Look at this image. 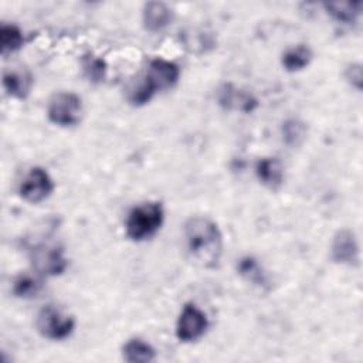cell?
I'll list each match as a JSON object with an SVG mask.
<instances>
[{"instance_id":"1","label":"cell","mask_w":363,"mask_h":363,"mask_svg":"<svg viewBox=\"0 0 363 363\" xmlns=\"http://www.w3.org/2000/svg\"><path fill=\"white\" fill-rule=\"evenodd\" d=\"M189 257L201 268H216L223 254V235L218 225L207 217H191L184 224Z\"/></svg>"},{"instance_id":"2","label":"cell","mask_w":363,"mask_h":363,"mask_svg":"<svg viewBox=\"0 0 363 363\" xmlns=\"http://www.w3.org/2000/svg\"><path fill=\"white\" fill-rule=\"evenodd\" d=\"M180 77L177 64L163 58H155L149 62L143 81L132 89L129 101L135 106L147 104L157 91L172 88Z\"/></svg>"},{"instance_id":"3","label":"cell","mask_w":363,"mask_h":363,"mask_svg":"<svg viewBox=\"0 0 363 363\" xmlns=\"http://www.w3.org/2000/svg\"><path fill=\"white\" fill-rule=\"evenodd\" d=\"M164 210L159 201H147L133 207L125 221L126 235L132 241H143L153 237L163 224Z\"/></svg>"},{"instance_id":"4","label":"cell","mask_w":363,"mask_h":363,"mask_svg":"<svg viewBox=\"0 0 363 363\" xmlns=\"http://www.w3.org/2000/svg\"><path fill=\"white\" fill-rule=\"evenodd\" d=\"M28 255L34 269L38 274L45 277L60 275L68 267V261L64 255V250L57 242L41 241L34 245H30Z\"/></svg>"},{"instance_id":"5","label":"cell","mask_w":363,"mask_h":363,"mask_svg":"<svg viewBox=\"0 0 363 363\" xmlns=\"http://www.w3.org/2000/svg\"><path fill=\"white\" fill-rule=\"evenodd\" d=\"M35 326L41 336L51 340H62L74 332L75 319L58 306L45 305L37 313Z\"/></svg>"},{"instance_id":"6","label":"cell","mask_w":363,"mask_h":363,"mask_svg":"<svg viewBox=\"0 0 363 363\" xmlns=\"http://www.w3.org/2000/svg\"><path fill=\"white\" fill-rule=\"evenodd\" d=\"M84 106L74 92H57L51 96L47 108L48 119L58 126H75L81 122Z\"/></svg>"},{"instance_id":"7","label":"cell","mask_w":363,"mask_h":363,"mask_svg":"<svg viewBox=\"0 0 363 363\" xmlns=\"http://www.w3.org/2000/svg\"><path fill=\"white\" fill-rule=\"evenodd\" d=\"M208 326L206 313L194 303H184L176 322V336L180 342L190 343L200 339Z\"/></svg>"},{"instance_id":"8","label":"cell","mask_w":363,"mask_h":363,"mask_svg":"<svg viewBox=\"0 0 363 363\" xmlns=\"http://www.w3.org/2000/svg\"><path fill=\"white\" fill-rule=\"evenodd\" d=\"M54 190V182L48 172L40 166L31 167L20 183L18 193L28 203H41Z\"/></svg>"},{"instance_id":"9","label":"cell","mask_w":363,"mask_h":363,"mask_svg":"<svg viewBox=\"0 0 363 363\" xmlns=\"http://www.w3.org/2000/svg\"><path fill=\"white\" fill-rule=\"evenodd\" d=\"M330 257L336 264L349 267L359 265L360 251L353 231L343 228L335 234L330 245Z\"/></svg>"},{"instance_id":"10","label":"cell","mask_w":363,"mask_h":363,"mask_svg":"<svg viewBox=\"0 0 363 363\" xmlns=\"http://www.w3.org/2000/svg\"><path fill=\"white\" fill-rule=\"evenodd\" d=\"M217 102L224 109L238 111L244 113H250L258 106V101L250 92L237 88L233 84H223L218 88Z\"/></svg>"},{"instance_id":"11","label":"cell","mask_w":363,"mask_h":363,"mask_svg":"<svg viewBox=\"0 0 363 363\" xmlns=\"http://www.w3.org/2000/svg\"><path fill=\"white\" fill-rule=\"evenodd\" d=\"M143 26L149 31H160L173 20V11L162 1H149L142 11Z\"/></svg>"},{"instance_id":"12","label":"cell","mask_w":363,"mask_h":363,"mask_svg":"<svg viewBox=\"0 0 363 363\" xmlns=\"http://www.w3.org/2000/svg\"><path fill=\"white\" fill-rule=\"evenodd\" d=\"M255 173L258 180L271 190L284 183V166L277 157H262L257 162Z\"/></svg>"},{"instance_id":"13","label":"cell","mask_w":363,"mask_h":363,"mask_svg":"<svg viewBox=\"0 0 363 363\" xmlns=\"http://www.w3.org/2000/svg\"><path fill=\"white\" fill-rule=\"evenodd\" d=\"M31 75L27 71H4L3 74V86L6 92L14 98L23 99L28 95L31 89Z\"/></svg>"},{"instance_id":"14","label":"cell","mask_w":363,"mask_h":363,"mask_svg":"<svg viewBox=\"0 0 363 363\" xmlns=\"http://www.w3.org/2000/svg\"><path fill=\"white\" fill-rule=\"evenodd\" d=\"M122 356L128 363H149L156 359V350L142 339H130L123 345Z\"/></svg>"},{"instance_id":"15","label":"cell","mask_w":363,"mask_h":363,"mask_svg":"<svg viewBox=\"0 0 363 363\" xmlns=\"http://www.w3.org/2000/svg\"><path fill=\"white\" fill-rule=\"evenodd\" d=\"M362 1H330L325 3L323 7L329 16L336 21L352 24L354 23L362 13Z\"/></svg>"},{"instance_id":"16","label":"cell","mask_w":363,"mask_h":363,"mask_svg":"<svg viewBox=\"0 0 363 363\" xmlns=\"http://www.w3.org/2000/svg\"><path fill=\"white\" fill-rule=\"evenodd\" d=\"M237 269H238V274L244 279L251 282L252 285L259 286V288H268L269 286L268 277H267L265 271L262 269V267L258 264V261L255 258H252V257L241 258L237 264Z\"/></svg>"},{"instance_id":"17","label":"cell","mask_w":363,"mask_h":363,"mask_svg":"<svg viewBox=\"0 0 363 363\" xmlns=\"http://www.w3.org/2000/svg\"><path fill=\"white\" fill-rule=\"evenodd\" d=\"M312 57H313L312 50L305 44H299L296 47L286 50L282 54V65L288 72L301 71L309 65V62L312 61Z\"/></svg>"},{"instance_id":"18","label":"cell","mask_w":363,"mask_h":363,"mask_svg":"<svg viewBox=\"0 0 363 363\" xmlns=\"http://www.w3.org/2000/svg\"><path fill=\"white\" fill-rule=\"evenodd\" d=\"M24 44L21 30L14 24H1L0 27V50L3 55L20 50Z\"/></svg>"},{"instance_id":"19","label":"cell","mask_w":363,"mask_h":363,"mask_svg":"<svg viewBox=\"0 0 363 363\" xmlns=\"http://www.w3.org/2000/svg\"><path fill=\"white\" fill-rule=\"evenodd\" d=\"M306 132H308V129H306L305 122H302L301 119H296V118H291V119L285 121L281 128L282 139H284L285 145H288L291 147H298L299 145H302V142L306 138Z\"/></svg>"},{"instance_id":"20","label":"cell","mask_w":363,"mask_h":363,"mask_svg":"<svg viewBox=\"0 0 363 363\" xmlns=\"http://www.w3.org/2000/svg\"><path fill=\"white\" fill-rule=\"evenodd\" d=\"M41 288H43L41 282L30 274H21L13 282V294L17 298H23V299L35 298L40 294Z\"/></svg>"},{"instance_id":"21","label":"cell","mask_w":363,"mask_h":363,"mask_svg":"<svg viewBox=\"0 0 363 363\" xmlns=\"http://www.w3.org/2000/svg\"><path fill=\"white\" fill-rule=\"evenodd\" d=\"M82 71L88 81L99 84L106 77V62L94 54H86L82 58Z\"/></svg>"},{"instance_id":"22","label":"cell","mask_w":363,"mask_h":363,"mask_svg":"<svg viewBox=\"0 0 363 363\" xmlns=\"http://www.w3.org/2000/svg\"><path fill=\"white\" fill-rule=\"evenodd\" d=\"M345 78L356 89H360L362 88V65L360 64H350L345 69Z\"/></svg>"}]
</instances>
